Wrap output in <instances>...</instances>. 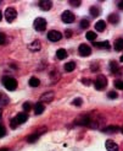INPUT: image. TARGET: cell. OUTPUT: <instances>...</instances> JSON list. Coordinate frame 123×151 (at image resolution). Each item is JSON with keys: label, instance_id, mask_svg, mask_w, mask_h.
Here are the masks:
<instances>
[{"label": "cell", "instance_id": "cell-1", "mask_svg": "<svg viewBox=\"0 0 123 151\" xmlns=\"http://www.w3.org/2000/svg\"><path fill=\"white\" fill-rule=\"evenodd\" d=\"M27 120H28V114L26 112L18 113V114L11 120V128L12 129H16L18 124H23V123L27 122Z\"/></svg>", "mask_w": 123, "mask_h": 151}, {"label": "cell", "instance_id": "cell-2", "mask_svg": "<svg viewBox=\"0 0 123 151\" xmlns=\"http://www.w3.org/2000/svg\"><path fill=\"white\" fill-rule=\"evenodd\" d=\"M1 82H3V85L9 90V91H13V90L17 88V81L15 80L13 78H11V76H4L1 79Z\"/></svg>", "mask_w": 123, "mask_h": 151}, {"label": "cell", "instance_id": "cell-3", "mask_svg": "<svg viewBox=\"0 0 123 151\" xmlns=\"http://www.w3.org/2000/svg\"><path fill=\"white\" fill-rule=\"evenodd\" d=\"M94 86H95V88L98 90V91H101V90H104L107 86V79H106V76H104V75H99V76L95 79V81H94Z\"/></svg>", "mask_w": 123, "mask_h": 151}, {"label": "cell", "instance_id": "cell-4", "mask_svg": "<svg viewBox=\"0 0 123 151\" xmlns=\"http://www.w3.org/2000/svg\"><path fill=\"white\" fill-rule=\"evenodd\" d=\"M33 26H34V28L37 29V31L42 32L47 28V20L43 19V17H37L33 22Z\"/></svg>", "mask_w": 123, "mask_h": 151}, {"label": "cell", "instance_id": "cell-5", "mask_svg": "<svg viewBox=\"0 0 123 151\" xmlns=\"http://www.w3.org/2000/svg\"><path fill=\"white\" fill-rule=\"evenodd\" d=\"M16 17H17V11L13 7H7L5 10V19L9 24H11L13 20H16Z\"/></svg>", "mask_w": 123, "mask_h": 151}, {"label": "cell", "instance_id": "cell-6", "mask_svg": "<svg viewBox=\"0 0 123 151\" xmlns=\"http://www.w3.org/2000/svg\"><path fill=\"white\" fill-rule=\"evenodd\" d=\"M61 19H62V21L65 22V24H72V22H74V14L70 10H66L65 12H62V15H61Z\"/></svg>", "mask_w": 123, "mask_h": 151}, {"label": "cell", "instance_id": "cell-7", "mask_svg": "<svg viewBox=\"0 0 123 151\" xmlns=\"http://www.w3.org/2000/svg\"><path fill=\"white\" fill-rule=\"evenodd\" d=\"M78 53H79V55H82V57H88V55L91 54V48L88 46V44L82 43L79 46V48H78Z\"/></svg>", "mask_w": 123, "mask_h": 151}, {"label": "cell", "instance_id": "cell-8", "mask_svg": "<svg viewBox=\"0 0 123 151\" xmlns=\"http://www.w3.org/2000/svg\"><path fill=\"white\" fill-rule=\"evenodd\" d=\"M61 38H62V35H61L59 31H50L48 33V40L51 42H59Z\"/></svg>", "mask_w": 123, "mask_h": 151}, {"label": "cell", "instance_id": "cell-9", "mask_svg": "<svg viewBox=\"0 0 123 151\" xmlns=\"http://www.w3.org/2000/svg\"><path fill=\"white\" fill-rule=\"evenodd\" d=\"M74 123L78 124V125H91V118H89L88 116L79 117V118H77V120Z\"/></svg>", "mask_w": 123, "mask_h": 151}, {"label": "cell", "instance_id": "cell-10", "mask_svg": "<svg viewBox=\"0 0 123 151\" xmlns=\"http://www.w3.org/2000/svg\"><path fill=\"white\" fill-rule=\"evenodd\" d=\"M105 146H106V150H107V151H119L118 145H117L113 140H106Z\"/></svg>", "mask_w": 123, "mask_h": 151}, {"label": "cell", "instance_id": "cell-11", "mask_svg": "<svg viewBox=\"0 0 123 151\" xmlns=\"http://www.w3.org/2000/svg\"><path fill=\"white\" fill-rule=\"evenodd\" d=\"M51 6H52V3L50 0H40L39 1V7L44 11H49L51 9Z\"/></svg>", "mask_w": 123, "mask_h": 151}, {"label": "cell", "instance_id": "cell-12", "mask_svg": "<svg viewBox=\"0 0 123 151\" xmlns=\"http://www.w3.org/2000/svg\"><path fill=\"white\" fill-rule=\"evenodd\" d=\"M55 97V95H54L52 91H49V92H45L40 96V102H51L52 99Z\"/></svg>", "mask_w": 123, "mask_h": 151}, {"label": "cell", "instance_id": "cell-13", "mask_svg": "<svg viewBox=\"0 0 123 151\" xmlns=\"http://www.w3.org/2000/svg\"><path fill=\"white\" fill-rule=\"evenodd\" d=\"M40 48H42L40 42H39V41H37V40L33 41L32 43H29V44H28V49H29L30 52H39Z\"/></svg>", "mask_w": 123, "mask_h": 151}, {"label": "cell", "instance_id": "cell-14", "mask_svg": "<svg viewBox=\"0 0 123 151\" xmlns=\"http://www.w3.org/2000/svg\"><path fill=\"white\" fill-rule=\"evenodd\" d=\"M94 46L96 48H101V49H110L111 46H110V43L105 41V42H94Z\"/></svg>", "mask_w": 123, "mask_h": 151}, {"label": "cell", "instance_id": "cell-15", "mask_svg": "<svg viewBox=\"0 0 123 151\" xmlns=\"http://www.w3.org/2000/svg\"><path fill=\"white\" fill-rule=\"evenodd\" d=\"M105 28H106V24H105V21H102V20L98 21L96 24H95V29H96L98 32H104Z\"/></svg>", "mask_w": 123, "mask_h": 151}, {"label": "cell", "instance_id": "cell-16", "mask_svg": "<svg viewBox=\"0 0 123 151\" xmlns=\"http://www.w3.org/2000/svg\"><path fill=\"white\" fill-rule=\"evenodd\" d=\"M44 104L42 103V102H39V103H37L35 106H34V113L37 116H39V114H42V113L44 112Z\"/></svg>", "mask_w": 123, "mask_h": 151}, {"label": "cell", "instance_id": "cell-17", "mask_svg": "<svg viewBox=\"0 0 123 151\" xmlns=\"http://www.w3.org/2000/svg\"><path fill=\"white\" fill-rule=\"evenodd\" d=\"M67 52H66V49H57V52H56V57H57V59H60V60H64V59H66L67 58Z\"/></svg>", "mask_w": 123, "mask_h": 151}, {"label": "cell", "instance_id": "cell-18", "mask_svg": "<svg viewBox=\"0 0 123 151\" xmlns=\"http://www.w3.org/2000/svg\"><path fill=\"white\" fill-rule=\"evenodd\" d=\"M115 50H116V52L123 50V38L116 40V42H115Z\"/></svg>", "mask_w": 123, "mask_h": 151}, {"label": "cell", "instance_id": "cell-19", "mask_svg": "<svg viewBox=\"0 0 123 151\" xmlns=\"http://www.w3.org/2000/svg\"><path fill=\"white\" fill-rule=\"evenodd\" d=\"M118 130H119V127H117V125H111V127H107L102 129V132H105V133H117Z\"/></svg>", "mask_w": 123, "mask_h": 151}, {"label": "cell", "instance_id": "cell-20", "mask_svg": "<svg viewBox=\"0 0 123 151\" xmlns=\"http://www.w3.org/2000/svg\"><path fill=\"white\" fill-rule=\"evenodd\" d=\"M65 71H67V73H71V71H73L74 69H76V63L74 62H70V63H67V64H65Z\"/></svg>", "mask_w": 123, "mask_h": 151}, {"label": "cell", "instance_id": "cell-21", "mask_svg": "<svg viewBox=\"0 0 123 151\" xmlns=\"http://www.w3.org/2000/svg\"><path fill=\"white\" fill-rule=\"evenodd\" d=\"M86 37H87V40L88 41H90V42H95V40L98 38V36H96V33L95 32H93V31H89V32H87V35H86Z\"/></svg>", "mask_w": 123, "mask_h": 151}, {"label": "cell", "instance_id": "cell-22", "mask_svg": "<svg viewBox=\"0 0 123 151\" xmlns=\"http://www.w3.org/2000/svg\"><path fill=\"white\" fill-rule=\"evenodd\" d=\"M39 84H40V81H39V79L38 78H30L29 79V86L30 87H38L39 86Z\"/></svg>", "mask_w": 123, "mask_h": 151}, {"label": "cell", "instance_id": "cell-23", "mask_svg": "<svg viewBox=\"0 0 123 151\" xmlns=\"http://www.w3.org/2000/svg\"><path fill=\"white\" fill-rule=\"evenodd\" d=\"M89 10H90V15L91 16H94V17H98L100 15V10H99L98 6H91Z\"/></svg>", "mask_w": 123, "mask_h": 151}, {"label": "cell", "instance_id": "cell-24", "mask_svg": "<svg viewBox=\"0 0 123 151\" xmlns=\"http://www.w3.org/2000/svg\"><path fill=\"white\" fill-rule=\"evenodd\" d=\"M109 21L111 22V24H118V21H119L118 15L117 14H111L109 16Z\"/></svg>", "mask_w": 123, "mask_h": 151}, {"label": "cell", "instance_id": "cell-25", "mask_svg": "<svg viewBox=\"0 0 123 151\" xmlns=\"http://www.w3.org/2000/svg\"><path fill=\"white\" fill-rule=\"evenodd\" d=\"M81 28H83V29H86V28H88L89 27V20L88 19H83L82 21H81Z\"/></svg>", "mask_w": 123, "mask_h": 151}, {"label": "cell", "instance_id": "cell-26", "mask_svg": "<svg viewBox=\"0 0 123 151\" xmlns=\"http://www.w3.org/2000/svg\"><path fill=\"white\" fill-rule=\"evenodd\" d=\"M110 69L112 73H118V66H117V63L115 62H110Z\"/></svg>", "mask_w": 123, "mask_h": 151}, {"label": "cell", "instance_id": "cell-27", "mask_svg": "<svg viewBox=\"0 0 123 151\" xmlns=\"http://www.w3.org/2000/svg\"><path fill=\"white\" fill-rule=\"evenodd\" d=\"M107 97H109V99H111V100H116L117 97H118V95H117L116 91H110L109 93H107Z\"/></svg>", "mask_w": 123, "mask_h": 151}, {"label": "cell", "instance_id": "cell-28", "mask_svg": "<svg viewBox=\"0 0 123 151\" xmlns=\"http://www.w3.org/2000/svg\"><path fill=\"white\" fill-rule=\"evenodd\" d=\"M6 43V36L4 33H0V44H5Z\"/></svg>", "mask_w": 123, "mask_h": 151}, {"label": "cell", "instance_id": "cell-29", "mask_svg": "<svg viewBox=\"0 0 123 151\" xmlns=\"http://www.w3.org/2000/svg\"><path fill=\"white\" fill-rule=\"evenodd\" d=\"M30 108H32V106H30L29 102H25V103H23V109H25L26 112H28Z\"/></svg>", "mask_w": 123, "mask_h": 151}, {"label": "cell", "instance_id": "cell-30", "mask_svg": "<svg viewBox=\"0 0 123 151\" xmlns=\"http://www.w3.org/2000/svg\"><path fill=\"white\" fill-rule=\"evenodd\" d=\"M82 102H83V101H82V99H74V101H73L72 103H73L74 106H81V104H82Z\"/></svg>", "mask_w": 123, "mask_h": 151}, {"label": "cell", "instance_id": "cell-31", "mask_svg": "<svg viewBox=\"0 0 123 151\" xmlns=\"http://www.w3.org/2000/svg\"><path fill=\"white\" fill-rule=\"evenodd\" d=\"M5 134H6V130H5V128H4L3 125H0V138H3Z\"/></svg>", "mask_w": 123, "mask_h": 151}, {"label": "cell", "instance_id": "cell-32", "mask_svg": "<svg viewBox=\"0 0 123 151\" xmlns=\"http://www.w3.org/2000/svg\"><path fill=\"white\" fill-rule=\"evenodd\" d=\"M116 87L123 90V81H116Z\"/></svg>", "mask_w": 123, "mask_h": 151}, {"label": "cell", "instance_id": "cell-33", "mask_svg": "<svg viewBox=\"0 0 123 151\" xmlns=\"http://www.w3.org/2000/svg\"><path fill=\"white\" fill-rule=\"evenodd\" d=\"M70 4L72 6H79L81 5V1H74V0H70Z\"/></svg>", "mask_w": 123, "mask_h": 151}, {"label": "cell", "instance_id": "cell-34", "mask_svg": "<svg viewBox=\"0 0 123 151\" xmlns=\"http://www.w3.org/2000/svg\"><path fill=\"white\" fill-rule=\"evenodd\" d=\"M118 9L123 10V0H122V1H119V3H118Z\"/></svg>", "mask_w": 123, "mask_h": 151}, {"label": "cell", "instance_id": "cell-35", "mask_svg": "<svg viewBox=\"0 0 123 151\" xmlns=\"http://www.w3.org/2000/svg\"><path fill=\"white\" fill-rule=\"evenodd\" d=\"M66 36H67V37H70V36H71V32H70V31H67V33H66Z\"/></svg>", "mask_w": 123, "mask_h": 151}, {"label": "cell", "instance_id": "cell-36", "mask_svg": "<svg viewBox=\"0 0 123 151\" xmlns=\"http://www.w3.org/2000/svg\"><path fill=\"white\" fill-rule=\"evenodd\" d=\"M0 151H10L9 149H0Z\"/></svg>", "mask_w": 123, "mask_h": 151}, {"label": "cell", "instance_id": "cell-37", "mask_svg": "<svg viewBox=\"0 0 123 151\" xmlns=\"http://www.w3.org/2000/svg\"><path fill=\"white\" fill-rule=\"evenodd\" d=\"M119 62H121V63H123V54H122V57L119 58Z\"/></svg>", "mask_w": 123, "mask_h": 151}, {"label": "cell", "instance_id": "cell-38", "mask_svg": "<svg viewBox=\"0 0 123 151\" xmlns=\"http://www.w3.org/2000/svg\"><path fill=\"white\" fill-rule=\"evenodd\" d=\"M1 17H3V16H1V12H0V21H1Z\"/></svg>", "mask_w": 123, "mask_h": 151}, {"label": "cell", "instance_id": "cell-39", "mask_svg": "<svg viewBox=\"0 0 123 151\" xmlns=\"http://www.w3.org/2000/svg\"><path fill=\"white\" fill-rule=\"evenodd\" d=\"M1 99H3V96H1V93H0V101H1Z\"/></svg>", "mask_w": 123, "mask_h": 151}, {"label": "cell", "instance_id": "cell-40", "mask_svg": "<svg viewBox=\"0 0 123 151\" xmlns=\"http://www.w3.org/2000/svg\"><path fill=\"white\" fill-rule=\"evenodd\" d=\"M0 118H1V109H0Z\"/></svg>", "mask_w": 123, "mask_h": 151}, {"label": "cell", "instance_id": "cell-41", "mask_svg": "<svg viewBox=\"0 0 123 151\" xmlns=\"http://www.w3.org/2000/svg\"><path fill=\"white\" fill-rule=\"evenodd\" d=\"M121 130H122V133H123V127H122V128H121Z\"/></svg>", "mask_w": 123, "mask_h": 151}, {"label": "cell", "instance_id": "cell-42", "mask_svg": "<svg viewBox=\"0 0 123 151\" xmlns=\"http://www.w3.org/2000/svg\"><path fill=\"white\" fill-rule=\"evenodd\" d=\"M0 3H1V1H0Z\"/></svg>", "mask_w": 123, "mask_h": 151}]
</instances>
